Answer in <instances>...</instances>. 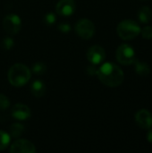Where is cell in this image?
I'll use <instances>...</instances> for the list:
<instances>
[{"instance_id":"cell-3","label":"cell","mask_w":152,"mask_h":153,"mask_svg":"<svg viewBox=\"0 0 152 153\" xmlns=\"http://www.w3.org/2000/svg\"><path fill=\"white\" fill-rule=\"evenodd\" d=\"M116 31L122 39L131 40L141 34V27L133 20H124L118 23Z\"/></svg>"},{"instance_id":"cell-1","label":"cell","mask_w":152,"mask_h":153,"mask_svg":"<svg viewBox=\"0 0 152 153\" xmlns=\"http://www.w3.org/2000/svg\"><path fill=\"white\" fill-rule=\"evenodd\" d=\"M97 76L99 80L106 86L117 87L121 85L125 79L123 70L114 63H105L98 68Z\"/></svg>"},{"instance_id":"cell-10","label":"cell","mask_w":152,"mask_h":153,"mask_svg":"<svg viewBox=\"0 0 152 153\" xmlns=\"http://www.w3.org/2000/svg\"><path fill=\"white\" fill-rule=\"evenodd\" d=\"M136 124L142 129L152 127V114L147 109H140L135 114Z\"/></svg>"},{"instance_id":"cell-5","label":"cell","mask_w":152,"mask_h":153,"mask_svg":"<svg viewBox=\"0 0 152 153\" xmlns=\"http://www.w3.org/2000/svg\"><path fill=\"white\" fill-rule=\"evenodd\" d=\"M74 30L76 34L82 39H90L95 33V25L89 19H81L76 22Z\"/></svg>"},{"instance_id":"cell-4","label":"cell","mask_w":152,"mask_h":153,"mask_svg":"<svg viewBox=\"0 0 152 153\" xmlns=\"http://www.w3.org/2000/svg\"><path fill=\"white\" fill-rule=\"evenodd\" d=\"M116 57L120 64L125 65L133 64L136 59L134 49L128 44H122L117 48Z\"/></svg>"},{"instance_id":"cell-9","label":"cell","mask_w":152,"mask_h":153,"mask_svg":"<svg viewBox=\"0 0 152 153\" xmlns=\"http://www.w3.org/2000/svg\"><path fill=\"white\" fill-rule=\"evenodd\" d=\"M76 9L74 0H60L56 5V12L58 15L63 17H69L73 15Z\"/></svg>"},{"instance_id":"cell-12","label":"cell","mask_w":152,"mask_h":153,"mask_svg":"<svg viewBox=\"0 0 152 153\" xmlns=\"http://www.w3.org/2000/svg\"><path fill=\"white\" fill-rule=\"evenodd\" d=\"M30 92L36 98H41L45 95L46 85L40 80H35L30 85Z\"/></svg>"},{"instance_id":"cell-18","label":"cell","mask_w":152,"mask_h":153,"mask_svg":"<svg viewBox=\"0 0 152 153\" xmlns=\"http://www.w3.org/2000/svg\"><path fill=\"white\" fill-rule=\"evenodd\" d=\"M56 17L55 13H47L43 18V22L47 26H52L53 24L56 23Z\"/></svg>"},{"instance_id":"cell-23","label":"cell","mask_w":152,"mask_h":153,"mask_svg":"<svg viewBox=\"0 0 152 153\" xmlns=\"http://www.w3.org/2000/svg\"><path fill=\"white\" fill-rule=\"evenodd\" d=\"M86 71H87V74H88L89 75H95V74L97 75L98 68L96 67L95 65H92V64H91V65H90V66L87 67Z\"/></svg>"},{"instance_id":"cell-17","label":"cell","mask_w":152,"mask_h":153,"mask_svg":"<svg viewBox=\"0 0 152 153\" xmlns=\"http://www.w3.org/2000/svg\"><path fill=\"white\" fill-rule=\"evenodd\" d=\"M46 71H47V66L44 63L38 62L35 63L32 66V72L36 75H42L46 73Z\"/></svg>"},{"instance_id":"cell-22","label":"cell","mask_w":152,"mask_h":153,"mask_svg":"<svg viewBox=\"0 0 152 153\" xmlns=\"http://www.w3.org/2000/svg\"><path fill=\"white\" fill-rule=\"evenodd\" d=\"M71 25L68 22H61L58 25V30L62 32V33H69L71 31Z\"/></svg>"},{"instance_id":"cell-24","label":"cell","mask_w":152,"mask_h":153,"mask_svg":"<svg viewBox=\"0 0 152 153\" xmlns=\"http://www.w3.org/2000/svg\"><path fill=\"white\" fill-rule=\"evenodd\" d=\"M147 140L152 143V129L150 128V130H149V132H148V134H147Z\"/></svg>"},{"instance_id":"cell-16","label":"cell","mask_w":152,"mask_h":153,"mask_svg":"<svg viewBox=\"0 0 152 153\" xmlns=\"http://www.w3.org/2000/svg\"><path fill=\"white\" fill-rule=\"evenodd\" d=\"M10 141H11L10 134L4 131L0 130V151L5 150L9 146Z\"/></svg>"},{"instance_id":"cell-19","label":"cell","mask_w":152,"mask_h":153,"mask_svg":"<svg viewBox=\"0 0 152 153\" xmlns=\"http://www.w3.org/2000/svg\"><path fill=\"white\" fill-rule=\"evenodd\" d=\"M13 44H14V40L12 38L5 37L3 39V40L1 42V47L4 50H10L13 47Z\"/></svg>"},{"instance_id":"cell-20","label":"cell","mask_w":152,"mask_h":153,"mask_svg":"<svg viewBox=\"0 0 152 153\" xmlns=\"http://www.w3.org/2000/svg\"><path fill=\"white\" fill-rule=\"evenodd\" d=\"M10 106V100L9 99L4 95L0 93V110L4 111L6 110Z\"/></svg>"},{"instance_id":"cell-2","label":"cell","mask_w":152,"mask_h":153,"mask_svg":"<svg viewBox=\"0 0 152 153\" xmlns=\"http://www.w3.org/2000/svg\"><path fill=\"white\" fill-rule=\"evenodd\" d=\"M30 71L23 64H15L10 67L7 74L9 82L14 87L24 86L30 79Z\"/></svg>"},{"instance_id":"cell-14","label":"cell","mask_w":152,"mask_h":153,"mask_svg":"<svg viewBox=\"0 0 152 153\" xmlns=\"http://www.w3.org/2000/svg\"><path fill=\"white\" fill-rule=\"evenodd\" d=\"M135 64V72L137 74L141 75V76H147L149 75L150 72H151V68L150 65L144 62H141L135 59L134 63Z\"/></svg>"},{"instance_id":"cell-6","label":"cell","mask_w":152,"mask_h":153,"mask_svg":"<svg viewBox=\"0 0 152 153\" xmlns=\"http://www.w3.org/2000/svg\"><path fill=\"white\" fill-rule=\"evenodd\" d=\"M4 30L10 35L17 34L22 29V20L21 18L14 13L6 15L3 21Z\"/></svg>"},{"instance_id":"cell-13","label":"cell","mask_w":152,"mask_h":153,"mask_svg":"<svg viewBox=\"0 0 152 153\" xmlns=\"http://www.w3.org/2000/svg\"><path fill=\"white\" fill-rule=\"evenodd\" d=\"M138 18L142 23H148L152 18V11L149 6H142L138 12Z\"/></svg>"},{"instance_id":"cell-11","label":"cell","mask_w":152,"mask_h":153,"mask_svg":"<svg viewBox=\"0 0 152 153\" xmlns=\"http://www.w3.org/2000/svg\"><path fill=\"white\" fill-rule=\"evenodd\" d=\"M12 117L17 120L24 121L30 117V109L28 106L22 104V103H17L15 104L11 111Z\"/></svg>"},{"instance_id":"cell-7","label":"cell","mask_w":152,"mask_h":153,"mask_svg":"<svg viewBox=\"0 0 152 153\" xmlns=\"http://www.w3.org/2000/svg\"><path fill=\"white\" fill-rule=\"evenodd\" d=\"M87 58L92 65H100L106 59V51L102 47L94 45L88 49Z\"/></svg>"},{"instance_id":"cell-15","label":"cell","mask_w":152,"mask_h":153,"mask_svg":"<svg viewBox=\"0 0 152 153\" xmlns=\"http://www.w3.org/2000/svg\"><path fill=\"white\" fill-rule=\"evenodd\" d=\"M25 131V127L19 124V123H15L13 124L10 126V136L12 137H19L21 136Z\"/></svg>"},{"instance_id":"cell-8","label":"cell","mask_w":152,"mask_h":153,"mask_svg":"<svg viewBox=\"0 0 152 153\" xmlns=\"http://www.w3.org/2000/svg\"><path fill=\"white\" fill-rule=\"evenodd\" d=\"M10 152L12 153H35L36 148L34 144L25 139L16 140L10 147Z\"/></svg>"},{"instance_id":"cell-21","label":"cell","mask_w":152,"mask_h":153,"mask_svg":"<svg viewBox=\"0 0 152 153\" xmlns=\"http://www.w3.org/2000/svg\"><path fill=\"white\" fill-rule=\"evenodd\" d=\"M141 33L142 38L146 39H152V27L151 26H145L142 29H141Z\"/></svg>"}]
</instances>
